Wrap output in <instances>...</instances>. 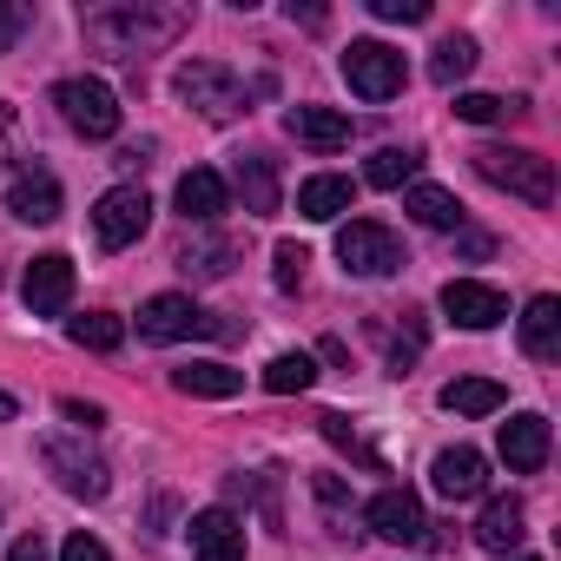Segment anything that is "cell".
Wrapping results in <instances>:
<instances>
[{"label": "cell", "instance_id": "cell-25", "mask_svg": "<svg viewBox=\"0 0 561 561\" xmlns=\"http://www.w3.org/2000/svg\"><path fill=\"white\" fill-rule=\"evenodd\" d=\"M403 211H410L416 225H436V231H456V225H462V205H456V192H443V185H410V192H403Z\"/></svg>", "mask_w": 561, "mask_h": 561}, {"label": "cell", "instance_id": "cell-29", "mask_svg": "<svg viewBox=\"0 0 561 561\" xmlns=\"http://www.w3.org/2000/svg\"><path fill=\"white\" fill-rule=\"evenodd\" d=\"M67 337H73L80 351H100V357H106V351H119V344H126V324H119L113 311H87V318H73V324H67Z\"/></svg>", "mask_w": 561, "mask_h": 561}, {"label": "cell", "instance_id": "cell-18", "mask_svg": "<svg viewBox=\"0 0 561 561\" xmlns=\"http://www.w3.org/2000/svg\"><path fill=\"white\" fill-rule=\"evenodd\" d=\"M179 211H185L192 225H218V218L231 211V185H225L211 165H192V172L179 179Z\"/></svg>", "mask_w": 561, "mask_h": 561}, {"label": "cell", "instance_id": "cell-32", "mask_svg": "<svg viewBox=\"0 0 561 561\" xmlns=\"http://www.w3.org/2000/svg\"><path fill=\"white\" fill-rule=\"evenodd\" d=\"M370 337L383 344V364H390V377H403V370L416 364V351H423V337H397L383 318H370Z\"/></svg>", "mask_w": 561, "mask_h": 561}, {"label": "cell", "instance_id": "cell-22", "mask_svg": "<svg viewBox=\"0 0 561 561\" xmlns=\"http://www.w3.org/2000/svg\"><path fill=\"white\" fill-rule=\"evenodd\" d=\"M522 522H528L522 495H495V502L482 508V522H476V541H482L489 554H515V548H522V535H528Z\"/></svg>", "mask_w": 561, "mask_h": 561}, {"label": "cell", "instance_id": "cell-41", "mask_svg": "<svg viewBox=\"0 0 561 561\" xmlns=\"http://www.w3.org/2000/svg\"><path fill=\"white\" fill-rule=\"evenodd\" d=\"M318 357H324V364H337V370H351V351H344V337H324V344H318Z\"/></svg>", "mask_w": 561, "mask_h": 561}, {"label": "cell", "instance_id": "cell-11", "mask_svg": "<svg viewBox=\"0 0 561 561\" xmlns=\"http://www.w3.org/2000/svg\"><path fill=\"white\" fill-rule=\"evenodd\" d=\"M357 515H364L370 535H383V541H423V535H430V515H423V502H416L410 489H377Z\"/></svg>", "mask_w": 561, "mask_h": 561}, {"label": "cell", "instance_id": "cell-14", "mask_svg": "<svg viewBox=\"0 0 561 561\" xmlns=\"http://www.w3.org/2000/svg\"><path fill=\"white\" fill-rule=\"evenodd\" d=\"M430 482H436V495L469 502V495H482V489H489V456H482V449H469V443H456V449H443V456L430 462Z\"/></svg>", "mask_w": 561, "mask_h": 561}, {"label": "cell", "instance_id": "cell-26", "mask_svg": "<svg viewBox=\"0 0 561 561\" xmlns=\"http://www.w3.org/2000/svg\"><path fill=\"white\" fill-rule=\"evenodd\" d=\"M416 165H423V152H410V146H377V152H370V165H364V185L397 192V185H410V179H416Z\"/></svg>", "mask_w": 561, "mask_h": 561}, {"label": "cell", "instance_id": "cell-17", "mask_svg": "<svg viewBox=\"0 0 561 561\" xmlns=\"http://www.w3.org/2000/svg\"><path fill=\"white\" fill-rule=\"evenodd\" d=\"M60 205H67V192H60V179L54 172H14V185H8V211L14 218H27V225H54L60 218Z\"/></svg>", "mask_w": 561, "mask_h": 561}, {"label": "cell", "instance_id": "cell-19", "mask_svg": "<svg viewBox=\"0 0 561 561\" xmlns=\"http://www.w3.org/2000/svg\"><path fill=\"white\" fill-rule=\"evenodd\" d=\"M351 198H357V185H351L344 172H318V179L298 185V218H311V225H337V218L351 211Z\"/></svg>", "mask_w": 561, "mask_h": 561}, {"label": "cell", "instance_id": "cell-7", "mask_svg": "<svg viewBox=\"0 0 561 561\" xmlns=\"http://www.w3.org/2000/svg\"><path fill=\"white\" fill-rule=\"evenodd\" d=\"M54 106H60V119L80 139H113L119 133V93L106 80H60L54 87Z\"/></svg>", "mask_w": 561, "mask_h": 561}, {"label": "cell", "instance_id": "cell-6", "mask_svg": "<svg viewBox=\"0 0 561 561\" xmlns=\"http://www.w3.org/2000/svg\"><path fill=\"white\" fill-rule=\"evenodd\" d=\"M337 257H344L351 277H390V271L410 264V257H403V238H397L390 225H377V218H351V225L337 231Z\"/></svg>", "mask_w": 561, "mask_h": 561}, {"label": "cell", "instance_id": "cell-24", "mask_svg": "<svg viewBox=\"0 0 561 561\" xmlns=\"http://www.w3.org/2000/svg\"><path fill=\"white\" fill-rule=\"evenodd\" d=\"M502 403H508V390L495 377H456V383H443V410L449 416H495Z\"/></svg>", "mask_w": 561, "mask_h": 561}, {"label": "cell", "instance_id": "cell-42", "mask_svg": "<svg viewBox=\"0 0 561 561\" xmlns=\"http://www.w3.org/2000/svg\"><path fill=\"white\" fill-rule=\"evenodd\" d=\"M456 244H462V257H489V231H462Z\"/></svg>", "mask_w": 561, "mask_h": 561}, {"label": "cell", "instance_id": "cell-34", "mask_svg": "<svg viewBox=\"0 0 561 561\" xmlns=\"http://www.w3.org/2000/svg\"><path fill=\"white\" fill-rule=\"evenodd\" d=\"M318 502H324V522H331V535H351V522H357V502L344 495V482H337V476H318Z\"/></svg>", "mask_w": 561, "mask_h": 561}, {"label": "cell", "instance_id": "cell-13", "mask_svg": "<svg viewBox=\"0 0 561 561\" xmlns=\"http://www.w3.org/2000/svg\"><path fill=\"white\" fill-rule=\"evenodd\" d=\"M443 311L462 324V331H495L508 318V298L495 285H482V277H449L443 285Z\"/></svg>", "mask_w": 561, "mask_h": 561}, {"label": "cell", "instance_id": "cell-37", "mask_svg": "<svg viewBox=\"0 0 561 561\" xmlns=\"http://www.w3.org/2000/svg\"><path fill=\"white\" fill-rule=\"evenodd\" d=\"M60 416H67V423H73V430H80V436H87V430H100V423H106V410H100V403H87V397H60Z\"/></svg>", "mask_w": 561, "mask_h": 561}, {"label": "cell", "instance_id": "cell-35", "mask_svg": "<svg viewBox=\"0 0 561 561\" xmlns=\"http://www.w3.org/2000/svg\"><path fill=\"white\" fill-rule=\"evenodd\" d=\"M305 264H311V251H305V244H291V238L277 244V251H271V277H277V291H298V285H305Z\"/></svg>", "mask_w": 561, "mask_h": 561}, {"label": "cell", "instance_id": "cell-27", "mask_svg": "<svg viewBox=\"0 0 561 561\" xmlns=\"http://www.w3.org/2000/svg\"><path fill=\"white\" fill-rule=\"evenodd\" d=\"M311 383H318V364H311L305 351H285V357L264 364V390H271V397H305Z\"/></svg>", "mask_w": 561, "mask_h": 561}, {"label": "cell", "instance_id": "cell-43", "mask_svg": "<svg viewBox=\"0 0 561 561\" xmlns=\"http://www.w3.org/2000/svg\"><path fill=\"white\" fill-rule=\"evenodd\" d=\"M14 416H21V403H14L8 390H0V423H14Z\"/></svg>", "mask_w": 561, "mask_h": 561}, {"label": "cell", "instance_id": "cell-33", "mask_svg": "<svg viewBox=\"0 0 561 561\" xmlns=\"http://www.w3.org/2000/svg\"><path fill=\"white\" fill-rule=\"evenodd\" d=\"M318 423H324V436H331V443H337L344 456H357L364 469H383V456H377V449H370V443L357 436V423H351V416H318Z\"/></svg>", "mask_w": 561, "mask_h": 561}, {"label": "cell", "instance_id": "cell-8", "mask_svg": "<svg viewBox=\"0 0 561 561\" xmlns=\"http://www.w3.org/2000/svg\"><path fill=\"white\" fill-rule=\"evenodd\" d=\"M146 225H152V198H146V185H113V192H100V205H93V238H100V251H126V244H139Z\"/></svg>", "mask_w": 561, "mask_h": 561}, {"label": "cell", "instance_id": "cell-9", "mask_svg": "<svg viewBox=\"0 0 561 561\" xmlns=\"http://www.w3.org/2000/svg\"><path fill=\"white\" fill-rule=\"evenodd\" d=\"M41 462H47L54 482H60L67 495H80V502H106V489H113V469H106L87 443H73V436H47V443H41Z\"/></svg>", "mask_w": 561, "mask_h": 561}, {"label": "cell", "instance_id": "cell-23", "mask_svg": "<svg viewBox=\"0 0 561 561\" xmlns=\"http://www.w3.org/2000/svg\"><path fill=\"white\" fill-rule=\"evenodd\" d=\"M172 390H179V397H211V403H225V397L244 390V370H231V364H179V370H172Z\"/></svg>", "mask_w": 561, "mask_h": 561}, {"label": "cell", "instance_id": "cell-21", "mask_svg": "<svg viewBox=\"0 0 561 561\" xmlns=\"http://www.w3.org/2000/svg\"><path fill=\"white\" fill-rule=\"evenodd\" d=\"M231 185H238V198H244L251 218H277V165L264 152H244L231 165Z\"/></svg>", "mask_w": 561, "mask_h": 561}, {"label": "cell", "instance_id": "cell-10", "mask_svg": "<svg viewBox=\"0 0 561 561\" xmlns=\"http://www.w3.org/2000/svg\"><path fill=\"white\" fill-rule=\"evenodd\" d=\"M21 298H27L34 318H60L73 305V257L67 251H41L27 264V277H21Z\"/></svg>", "mask_w": 561, "mask_h": 561}, {"label": "cell", "instance_id": "cell-31", "mask_svg": "<svg viewBox=\"0 0 561 561\" xmlns=\"http://www.w3.org/2000/svg\"><path fill=\"white\" fill-rule=\"evenodd\" d=\"M508 113H522V100H502V93H456V119H469V126H495V119H508Z\"/></svg>", "mask_w": 561, "mask_h": 561}, {"label": "cell", "instance_id": "cell-36", "mask_svg": "<svg viewBox=\"0 0 561 561\" xmlns=\"http://www.w3.org/2000/svg\"><path fill=\"white\" fill-rule=\"evenodd\" d=\"M370 14H377V21H403V27H416V21H430V0H370Z\"/></svg>", "mask_w": 561, "mask_h": 561}, {"label": "cell", "instance_id": "cell-5", "mask_svg": "<svg viewBox=\"0 0 561 561\" xmlns=\"http://www.w3.org/2000/svg\"><path fill=\"white\" fill-rule=\"evenodd\" d=\"M344 80H351V93H357V100L383 106V100H397V93H403L410 67H403V54H397L390 41H351V47H344Z\"/></svg>", "mask_w": 561, "mask_h": 561}, {"label": "cell", "instance_id": "cell-4", "mask_svg": "<svg viewBox=\"0 0 561 561\" xmlns=\"http://www.w3.org/2000/svg\"><path fill=\"white\" fill-rule=\"evenodd\" d=\"M139 337H146V344H179V337H238V324H225V318L198 311L185 291H159V298H146V305H139Z\"/></svg>", "mask_w": 561, "mask_h": 561}, {"label": "cell", "instance_id": "cell-30", "mask_svg": "<svg viewBox=\"0 0 561 561\" xmlns=\"http://www.w3.org/2000/svg\"><path fill=\"white\" fill-rule=\"evenodd\" d=\"M469 67H476V41L469 34H449L436 47V60H430V80L436 87H456V80H469Z\"/></svg>", "mask_w": 561, "mask_h": 561}, {"label": "cell", "instance_id": "cell-2", "mask_svg": "<svg viewBox=\"0 0 561 561\" xmlns=\"http://www.w3.org/2000/svg\"><path fill=\"white\" fill-rule=\"evenodd\" d=\"M476 172L508 192V198H528V205H554V165L528 146H476Z\"/></svg>", "mask_w": 561, "mask_h": 561}, {"label": "cell", "instance_id": "cell-44", "mask_svg": "<svg viewBox=\"0 0 561 561\" xmlns=\"http://www.w3.org/2000/svg\"><path fill=\"white\" fill-rule=\"evenodd\" d=\"M515 561H535V554H515Z\"/></svg>", "mask_w": 561, "mask_h": 561}, {"label": "cell", "instance_id": "cell-16", "mask_svg": "<svg viewBox=\"0 0 561 561\" xmlns=\"http://www.w3.org/2000/svg\"><path fill=\"white\" fill-rule=\"evenodd\" d=\"M285 133L298 146H311V152H344L351 146V113H337V106H291Z\"/></svg>", "mask_w": 561, "mask_h": 561}, {"label": "cell", "instance_id": "cell-15", "mask_svg": "<svg viewBox=\"0 0 561 561\" xmlns=\"http://www.w3.org/2000/svg\"><path fill=\"white\" fill-rule=\"evenodd\" d=\"M502 462H508L515 476H541V469H548V416H535V410L508 416V423H502Z\"/></svg>", "mask_w": 561, "mask_h": 561}, {"label": "cell", "instance_id": "cell-39", "mask_svg": "<svg viewBox=\"0 0 561 561\" xmlns=\"http://www.w3.org/2000/svg\"><path fill=\"white\" fill-rule=\"evenodd\" d=\"M21 34H27V8H14V0H0V54H8Z\"/></svg>", "mask_w": 561, "mask_h": 561}, {"label": "cell", "instance_id": "cell-40", "mask_svg": "<svg viewBox=\"0 0 561 561\" xmlns=\"http://www.w3.org/2000/svg\"><path fill=\"white\" fill-rule=\"evenodd\" d=\"M8 561H47V541H41V528H34V535H21V541L8 548Z\"/></svg>", "mask_w": 561, "mask_h": 561}, {"label": "cell", "instance_id": "cell-28", "mask_svg": "<svg viewBox=\"0 0 561 561\" xmlns=\"http://www.w3.org/2000/svg\"><path fill=\"white\" fill-rule=\"evenodd\" d=\"M231 257H238L231 238H192V244L179 251V271H185V277H225Z\"/></svg>", "mask_w": 561, "mask_h": 561}, {"label": "cell", "instance_id": "cell-12", "mask_svg": "<svg viewBox=\"0 0 561 561\" xmlns=\"http://www.w3.org/2000/svg\"><path fill=\"white\" fill-rule=\"evenodd\" d=\"M185 535H192V561H244V515L238 508H198L192 522H185Z\"/></svg>", "mask_w": 561, "mask_h": 561}, {"label": "cell", "instance_id": "cell-3", "mask_svg": "<svg viewBox=\"0 0 561 561\" xmlns=\"http://www.w3.org/2000/svg\"><path fill=\"white\" fill-rule=\"evenodd\" d=\"M172 93L192 106V113H205V119H238L244 106H251V87L231 73V67H218V60H185L179 73H172Z\"/></svg>", "mask_w": 561, "mask_h": 561}, {"label": "cell", "instance_id": "cell-20", "mask_svg": "<svg viewBox=\"0 0 561 561\" xmlns=\"http://www.w3.org/2000/svg\"><path fill=\"white\" fill-rule=\"evenodd\" d=\"M522 351H528L535 364H554V357H561V298H554V291L528 298V311H522Z\"/></svg>", "mask_w": 561, "mask_h": 561}, {"label": "cell", "instance_id": "cell-38", "mask_svg": "<svg viewBox=\"0 0 561 561\" xmlns=\"http://www.w3.org/2000/svg\"><path fill=\"white\" fill-rule=\"evenodd\" d=\"M60 561H113V554H106V541H100V535H87V528H80V535H67V541H60Z\"/></svg>", "mask_w": 561, "mask_h": 561}, {"label": "cell", "instance_id": "cell-1", "mask_svg": "<svg viewBox=\"0 0 561 561\" xmlns=\"http://www.w3.org/2000/svg\"><path fill=\"white\" fill-rule=\"evenodd\" d=\"M185 27H192L185 0H119V8L87 14V47L106 60H139V54H165Z\"/></svg>", "mask_w": 561, "mask_h": 561}]
</instances>
